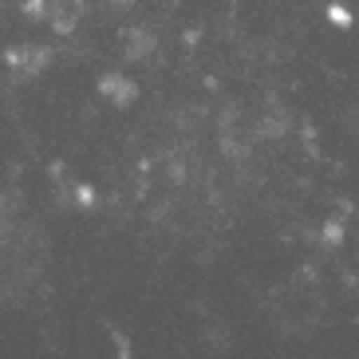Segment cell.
Segmentation results:
<instances>
[{"label":"cell","mask_w":359,"mask_h":359,"mask_svg":"<svg viewBox=\"0 0 359 359\" xmlns=\"http://www.w3.org/2000/svg\"><path fill=\"white\" fill-rule=\"evenodd\" d=\"M324 241L332 245V249H336V245H344V222H336V217H332V222L324 225Z\"/></svg>","instance_id":"277c9868"},{"label":"cell","mask_w":359,"mask_h":359,"mask_svg":"<svg viewBox=\"0 0 359 359\" xmlns=\"http://www.w3.org/2000/svg\"><path fill=\"white\" fill-rule=\"evenodd\" d=\"M150 52H154V36H150L147 28H135V32H130V55H135V60H147Z\"/></svg>","instance_id":"3957f363"},{"label":"cell","mask_w":359,"mask_h":359,"mask_svg":"<svg viewBox=\"0 0 359 359\" xmlns=\"http://www.w3.org/2000/svg\"><path fill=\"white\" fill-rule=\"evenodd\" d=\"M75 201L79 205H95V190L91 186H75Z\"/></svg>","instance_id":"5b68a950"},{"label":"cell","mask_w":359,"mask_h":359,"mask_svg":"<svg viewBox=\"0 0 359 359\" xmlns=\"http://www.w3.org/2000/svg\"><path fill=\"white\" fill-rule=\"evenodd\" d=\"M324 16H327V20H332V24H336V28H344V32H348L351 24H355V12H351L348 4H339V0H327Z\"/></svg>","instance_id":"7a4b0ae2"},{"label":"cell","mask_w":359,"mask_h":359,"mask_svg":"<svg viewBox=\"0 0 359 359\" xmlns=\"http://www.w3.org/2000/svg\"><path fill=\"white\" fill-rule=\"evenodd\" d=\"M99 95L107 99L111 107H135L138 103V83L130 79V75H118V72H107L103 79H99Z\"/></svg>","instance_id":"6da1fadb"},{"label":"cell","mask_w":359,"mask_h":359,"mask_svg":"<svg viewBox=\"0 0 359 359\" xmlns=\"http://www.w3.org/2000/svg\"><path fill=\"white\" fill-rule=\"evenodd\" d=\"M111 4H115V8H130V4H135V0H111Z\"/></svg>","instance_id":"8992f818"}]
</instances>
